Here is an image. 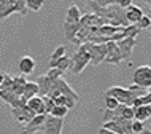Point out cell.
<instances>
[{
	"label": "cell",
	"instance_id": "obj_1",
	"mask_svg": "<svg viewBox=\"0 0 151 134\" xmlns=\"http://www.w3.org/2000/svg\"><path fill=\"white\" fill-rule=\"evenodd\" d=\"M84 46V50L89 53V58L94 66H99L100 62H104L105 56H107V42L105 43H91V42H84L81 43Z\"/></svg>",
	"mask_w": 151,
	"mask_h": 134
},
{
	"label": "cell",
	"instance_id": "obj_2",
	"mask_svg": "<svg viewBox=\"0 0 151 134\" xmlns=\"http://www.w3.org/2000/svg\"><path fill=\"white\" fill-rule=\"evenodd\" d=\"M89 61H91V58H89V53L84 50L83 45H80V48L76 50V53L70 58V66H68V69L73 72V74H81V72L84 70V67L89 64Z\"/></svg>",
	"mask_w": 151,
	"mask_h": 134
},
{
	"label": "cell",
	"instance_id": "obj_3",
	"mask_svg": "<svg viewBox=\"0 0 151 134\" xmlns=\"http://www.w3.org/2000/svg\"><path fill=\"white\" fill-rule=\"evenodd\" d=\"M27 11L29 10H27L26 0H8V2L5 3V7L0 10V21L8 18V16L13 14V13H19V14L26 16Z\"/></svg>",
	"mask_w": 151,
	"mask_h": 134
},
{
	"label": "cell",
	"instance_id": "obj_4",
	"mask_svg": "<svg viewBox=\"0 0 151 134\" xmlns=\"http://www.w3.org/2000/svg\"><path fill=\"white\" fill-rule=\"evenodd\" d=\"M132 83L137 85V86H140V88L150 89V86H151V67L148 66V64L140 66V67H137L135 70H134Z\"/></svg>",
	"mask_w": 151,
	"mask_h": 134
},
{
	"label": "cell",
	"instance_id": "obj_5",
	"mask_svg": "<svg viewBox=\"0 0 151 134\" xmlns=\"http://www.w3.org/2000/svg\"><path fill=\"white\" fill-rule=\"evenodd\" d=\"M107 96L115 97L118 102L124 104V105H132V101H134L130 91L127 88H122V86H111V88H108L107 89Z\"/></svg>",
	"mask_w": 151,
	"mask_h": 134
},
{
	"label": "cell",
	"instance_id": "obj_6",
	"mask_svg": "<svg viewBox=\"0 0 151 134\" xmlns=\"http://www.w3.org/2000/svg\"><path fill=\"white\" fill-rule=\"evenodd\" d=\"M137 45V38L135 37H124L121 40L116 42V46L119 50L121 56H122V61H127L130 64V58H132V50L134 46Z\"/></svg>",
	"mask_w": 151,
	"mask_h": 134
},
{
	"label": "cell",
	"instance_id": "obj_7",
	"mask_svg": "<svg viewBox=\"0 0 151 134\" xmlns=\"http://www.w3.org/2000/svg\"><path fill=\"white\" fill-rule=\"evenodd\" d=\"M62 126H64V118H56V117L46 115L42 131L45 134H62Z\"/></svg>",
	"mask_w": 151,
	"mask_h": 134
},
{
	"label": "cell",
	"instance_id": "obj_8",
	"mask_svg": "<svg viewBox=\"0 0 151 134\" xmlns=\"http://www.w3.org/2000/svg\"><path fill=\"white\" fill-rule=\"evenodd\" d=\"M104 62L113 64V66H119L122 62V56L116 46V42H111V40L107 42V56H105Z\"/></svg>",
	"mask_w": 151,
	"mask_h": 134
},
{
	"label": "cell",
	"instance_id": "obj_9",
	"mask_svg": "<svg viewBox=\"0 0 151 134\" xmlns=\"http://www.w3.org/2000/svg\"><path fill=\"white\" fill-rule=\"evenodd\" d=\"M11 113H13V117L16 120L19 121V123H22V125H26V123H29V121L35 117V113L30 110L29 107H27L26 104L21 105V107H11Z\"/></svg>",
	"mask_w": 151,
	"mask_h": 134
},
{
	"label": "cell",
	"instance_id": "obj_10",
	"mask_svg": "<svg viewBox=\"0 0 151 134\" xmlns=\"http://www.w3.org/2000/svg\"><path fill=\"white\" fill-rule=\"evenodd\" d=\"M45 118H46V115H35L34 118L29 121V123L24 125L21 134H35L37 131H42Z\"/></svg>",
	"mask_w": 151,
	"mask_h": 134
},
{
	"label": "cell",
	"instance_id": "obj_11",
	"mask_svg": "<svg viewBox=\"0 0 151 134\" xmlns=\"http://www.w3.org/2000/svg\"><path fill=\"white\" fill-rule=\"evenodd\" d=\"M56 85H58V89H59V93L60 94H64V96H67V97H70V99H73L75 102H78L80 101V96H78V93L73 89L70 85H68L65 80L62 78H58L56 80Z\"/></svg>",
	"mask_w": 151,
	"mask_h": 134
},
{
	"label": "cell",
	"instance_id": "obj_12",
	"mask_svg": "<svg viewBox=\"0 0 151 134\" xmlns=\"http://www.w3.org/2000/svg\"><path fill=\"white\" fill-rule=\"evenodd\" d=\"M26 105L35 113V115H46V113H45V105H43V97L42 96L30 97L26 102Z\"/></svg>",
	"mask_w": 151,
	"mask_h": 134
},
{
	"label": "cell",
	"instance_id": "obj_13",
	"mask_svg": "<svg viewBox=\"0 0 151 134\" xmlns=\"http://www.w3.org/2000/svg\"><path fill=\"white\" fill-rule=\"evenodd\" d=\"M18 67H19V72H21L22 75H29L35 69V59L32 58V56H22V58L19 59Z\"/></svg>",
	"mask_w": 151,
	"mask_h": 134
},
{
	"label": "cell",
	"instance_id": "obj_14",
	"mask_svg": "<svg viewBox=\"0 0 151 134\" xmlns=\"http://www.w3.org/2000/svg\"><path fill=\"white\" fill-rule=\"evenodd\" d=\"M126 19H127L129 24H137L138 19L143 16V11H142V8H138L137 5H129L127 8H126Z\"/></svg>",
	"mask_w": 151,
	"mask_h": 134
},
{
	"label": "cell",
	"instance_id": "obj_15",
	"mask_svg": "<svg viewBox=\"0 0 151 134\" xmlns=\"http://www.w3.org/2000/svg\"><path fill=\"white\" fill-rule=\"evenodd\" d=\"M37 94H38V86H37V83L35 82H26V85H24V88H22L21 102L26 104L30 97H34Z\"/></svg>",
	"mask_w": 151,
	"mask_h": 134
},
{
	"label": "cell",
	"instance_id": "obj_16",
	"mask_svg": "<svg viewBox=\"0 0 151 134\" xmlns=\"http://www.w3.org/2000/svg\"><path fill=\"white\" fill-rule=\"evenodd\" d=\"M134 109V120L138 121H146L151 117V107L150 105H137Z\"/></svg>",
	"mask_w": 151,
	"mask_h": 134
},
{
	"label": "cell",
	"instance_id": "obj_17",
	"mask_svg": "<svg viewBox=\"0 0 151 134\" xmlns=\"http://www.w3.org/2000/svg\"><path fill=\"white\" fill-rule=\"evenodd\" d=\"M78 29H80L78 22H64V37L67 38L68 42H73L76 37Z\"/></svg>",
	"mask_w": 151,
	"mask_h": 134
},
{
	"label": "cell",
	"instance_id": "obj_18",
	"mask_svg": "<svg viewBox=\"0 0 151 134\" xmlns=\"http://www.w3.org/2000/svg\"><path fill=\"white\" fill-rule=\"evenodd\" d=\"M51 82H52V80H50L46 75L37 77V78H35V83H37V86H38V94L46 96V94H48V89H50V86H51Z\"/></svg>",
	"mask_w": 151,
	"mask_h": 134
},
{
	"label": "cell",
	"instance_id": "obj_19",
	"mask_svg": "<svg viewBox=\"0 0 151 134\" xmlns=\"http://www.w3.org/2000/svg\"><path fill=\"white\" fill-rule=\"evenodd\" d=\"M27 80L24 78V77H11V86L10 89L14 93V94H18V96H21L22 94V88H24V85H26Z\"/></svg>",
	"mask_w": 151,
	"mask_h": 134
},
{
	"label": "cell",
	"instance_id": "obj_20",
	"mask_svg": "<svg viewBox=\"0 0 151 134\" xmlns=\"http://www.w3.org/2000/svg\"><path fill=\"white\" fill-rule=\"evenodd\" d=\"M70 66V58H68L67 54L60 56V58L54 59V61H50V67H56V69H60L62 72H65Z\"/></svg>",
	"mask_w": 151,
	"mask_h": 134
},
{
	"label": "cell",
	"instance_id": "obj_21",
	"mask_svg": "<svg viewBox=\"0 0 151 134\" xmlns=\"http://www.w3.org/2000/svg\"><path fill=\"white\" fill-rule=\"evenodd\" d=\"M81 18V11L76 5H72L67 11V18H65V22H80Z\"/></svg>",
	"mask_w": 151,
	"mask_h": 134
},
{
	"label": "cell",
	"instance_id": "obj_22",
	"mask_svg": "<svg viewBox=\"0 0 151 134\" xmlns=\"http://www.w3.org/2000/svg\"><path fill=\"white\" fill-rule=\"evenodd\" d=\"M52 101H54V105H64V107L68 109V110L73 109V107H75V104H76L73 99H70V97H67V96H64V94L58 96L56 99H52Z\"/></svg>",
	"mask_w": 151,
	"mask_h": 134
},
{
	"label": "cell",
	"instance_id": "obj_23",
	"mask_svg": "<svg viewBox=\"0 0 151 134\" xmlns=\"http://www.w3.org/2000/svg\"><path fill=\"white\" fill-rule=\"evenodd\" d=\"M68 113V109L64 107V105H54V107L51 109V112L48 113V115L51 117H56V118H64L65 115Z\"/></svg>",
	"mask_w": 151,
	"mask_h": 134
},
{
	"label": "cell",
	"instance_id": "obj_24",
	"mask_svg": "<svg viewBox=\"0 0 151 134\" xmlns=\"http://www.w3.org/2000/svg\"><path fill=\"white\" fill-rule=\"evenodd\" d=\"M150 104H151V94L148 93V94H145V96H140V97H137V99H134L130 107H137V105H150Z\"/></svg>",
	"mask_w": 151,
	"mask_h": 134
},
{
	"label": "cell",
	"instance_id": "obj_25",
	"mask_svg": "<svg viewBox=\"0 0 151 134\" xmlns=\"http://www.w3.org/2000/svg\"><path fill=\"white\" fill-rule=\"evenodd\" d=\"M119 117H122V118L126 120H134V109L130 107V105H121V113Z\"/></svg>",
	"mask_w": 151,
	"mask_h": 134
},
{
	"label": "cell",
	"instance_id": "obj_26",
	"mask_svg": "<svg viewBox=\"0 0 151 134\" xmlns=\"http://www.w3.org/2000/svg\"><path fill=\"white\" fill-rule=\"evenodd\" d=\"M43 3H45V0H26L27 10H30V11H38L43 7Z\"/></svg>",
	"mask_w": 151,
	"mask_h": 134
},
{
	"label": "cell",
	"instance_id": "obj_27",
	"mask_svg": "<svg viewBox=\"0 0 151 134\" xmlns=\"http://www.w3.org/2000/svg\"><path fill=\"white\" fill-rule=\"evenodd\" d=\"M135 26H137L140 30H143V29H148V27L151 26V18H150V14H143L140 19H138V22L135 24Z\"/></svg>",
	"mask_w": 151,
	"mask_h": 134
},
{
	"label": "cell",
	"instance_id": "obj_28",
	"mask_svg": "<svg viewBox=\"0 0 151 134\" xmlns=\"http://www.w3.org/2000/svg\"><path fill=\"white\" fill-rule=\"evenodd\" d=\"M62 74L64 72L60 70V69H56V67H50V70H48V74H46V77L50 80H58V78H60L62 77Z\"/></svg>",
	"mask_w": 151,
	"mask_h": 134
},
{
	"label": "cell",
	"instance_id": "obj_29",
	"mask_svg": "<svg viewBox=\"0 0 151 134\" xmlns=\"http://www.w3.org/2000/svg\"><path fill=\"white\" fill-rule=\"evenodd\" d=\"M130 129H132V133H134V134H138V133H142V131L145 129V125H143V121L132 120V123H130Z\"/></svg>",
	"mask_w": 151,
	"mask_h": 134
},
{
	"label": "cell",
	"instance_id": "obj_30",
	"mask_svg": "<svg viewBox=\"0 0 151 134\" xmlns=\"http://www.w3.org/2000/svg\"><path fill=\"white\" fill-rule=\"evenodd\" d=\"M119 102L115 99V97L111 96H105V109H108V110H113V109H116Z\"/></svg>",
	"mask_w": 151,
	"mask_h": 134
},
{
	"label": "cell",
	"instance_id": "obj_31",
	"mask_svg": "<svg viewBox=\"0 0 151 134\" xmlns=\"http://www.w3.org/2000/svg\"><path fill=\"white\" fill-rule=\"evenodd\" d=\"M43 97V105H45V113H46V115H48V113H50L51 112V109L52 107H54V101H52V99H50V97H48V96H42Z\"/></svg>",
	"mask_w": 151,
	"mask_h": 134
},
{
	"label": "cell",
	"instance_id": "obj_32",
	"mask_svg": "<svg viewBox=\"0 0 151 134\" xmlns=\"http://www.w3.org/2000/svg\"><path fill=\"white\" fill-rule=\"evenodd\" d=\"M64 54H65V46H64V45H59V46L52 51L50 61H54V59H58V58H60V56H64Z\"/></svg>",
	"mask_w": 151,
	"mask_h": 134
},
{
	"label": "cell",
	"instance_id": "obj_33",
	"mask_svg": "<svg viewBox=\"0 0 151 134\" xmlns=\"http://www.w3.org/2000/svg\"><path fill=\"white\" fill-rule=\"evenodd\" d=\"M92 2H96L100 7H108V5H115L116 0H92Z\"/></svg>",
	"mask_w": 151,
	"mask_h": 134
},
{
	"label": "cell",
	"instance_id": "obj_34",
	"mask_svg": "<svg viewBox=\"0 0 151 134\" xmlns=\"http://www.w3.org/2000/svg\"><path fill=\"white\" fill-rule=\"evenodd\" d=\"M116 5L119 8H127L129 5H132V0H116Z\"/></svg>",
	"mask_w": 151,
	"mask_h": 134
},
{
	"label": "cell",
	"instance_id": "obj_35",
	"mask_svg": "<svg viewBox=\"0 0 151 134\" xmlns=\"http://www.w3.org/2000/svg\"><path fill=\"white\" fill-rule=\"evenodd\" d=\"M97 134H116V133H113V131H108V129H105V128H100L99 129V133Z\"/></svg>",
	"mask_w": 151,
	"mask_h": 134
},
{
	"label": "cell",
	"instance_id": "obj_36",
	"mask_svg": "<svg viewBox=\"0 0 151 134\" xmlns=\"http://www.w3.org/2000/svg\"><path fill=\"white\" fill-rule=\"evenodd\" d=\"M3 77H5V75H3V74H0V89H2V82H3Z\"/></svg>",
	"mask_w": 151,
	"mask_h": 134
},
{
	"label": "cell",
	"instance_id": "obj_37",
	"mask_svg": "<svg viewBox=\"0 0 151 134\" xmlns=\"http://www.w3.org/2000/svg\"><path fill=\"white\" fill-rule=\"evenodd\" d=\"M142 133H143V134H151V133L148 131V129H146V131H145V129H143V131H142Z\"/></svg>",
	"mask_w": 151,
	"mask_h": 134
},
{
	"label": "cell",
	"instance_id": "obj_38",
	"mask_svg": "<svg viewBox=\"0 0 151 134\" xmlns=\"http://www.w3.org/2000/svg\"><path fill=\"white\" fill-rule=\"evenodd\" d=\"M145 2H150V0H145Z\"/></svg>",
	"mask_w": 151,
	"mask_h": 134
}]
</instances>
